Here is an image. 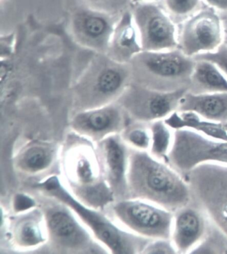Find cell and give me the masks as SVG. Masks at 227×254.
<instances>
[{
	"label": "cell",
	"instance_id": "83f0119b",
	"mask_svg": "<svg viewBox=\"0 0 227 254\" xmlns=\"http://www.w3.org/2000/svg\"><path fill=\"white\" fill-rule=\"evenodd\" d=\"M142 254H178L170 239L152 240L143 250Z\"/></svg>",
	"mask_w": 227,
	"mask_h": 254
},
{
	"label": "cell",
	"instance_id": "277c9868",
	"mask_svg": "<svg viewBox=\"0 0 227 254\" xmlns=\"http://www.w3.org/2000/svg\"><path fill=\"white\" fill-rule=\"evenodd\" d=\"M54 199L42 207L48 242L61 253H102L106 249L69 207Z\"/></svg>",
	"mask_w": 227,
	"mask_h": 254
},
{
	"label": "cell",
	"instance_id": "6da1fadb",
	"mask_svg": "<svg viewBox=\"0 0 227 254\" xmlns=\"http://www.w3.org/2000/svg\"><path fill=\"white\" fill-rule=\"evenodd\" d=\"M127 198L140 199L175 212L192 200L187 182L149 151L130 148Z\"/></svg>",
	"mask_w": 227,
	"mask_h": 254
},
{
	"label": "cell",
	"instance_id": "3957f363",
	"mask_svg": "<svg viewBox=\"0 0 227 254\" xmlns=\"http://www.w3.org/2000/svg\"><path fill=\"white\" fill-rule=\"evenodd\" d=\"M196 60L176 48L142 51L130 62L133 82L161 92L188 89Z\"/></svg>",
	"mask_w": 227,
	"mask_h": 254
},
{
	"label": "cell",
	"instance_id": "9a60e30c",
	"mask_svg": "<svg viewBox=\"0 0 227 254\" xmlns=\"http://www.w3.org/2000/svg\"><path fill=\"white\" fill-rule=\"evenodd\" d=\"M13 242L20 249L30 250L48 242V232L42 209L19 214L10 229Z\"/></svg>",
	"mask_w": 227,
	"mask_h": 254
},
{
	"label": "cell",
	"instance_id": "2e32d148",
	"mask_svg": "<svg viewBox=\"0 0 227 254\" xmlns=\"http://www.w3.org/2000/svg\"><path fill=\"white\" fill-rule=\"evenodd\" d=\"M177 111L191 112L209 121L227 123V92L195 94L187 91L180 99Z\"/></svg>",
	"mask_w": 227,
	"mask_h": 254
},
{
	"label": "cell",
	"instance_id": "8fae6325",
	"mask_svg": "<svg viewBox=\"0 0 227 254\" xmlns=\"http://www.w3.org/2000/svg\"><path fill=\"white\" fill-rule=\"evenodd\" d=\"M188 89L173 92H161L132 82L125 90L121 107L133 122L150 124L165 120L177 111L180 99Z\"/></svg>",
	"mask_w": 227,
	"mask_h": 254
},
{
	"label": "cell",
	"instance_id": "7a4b0ae2",
	"mask_svg": "<svg viewBox=\"0 0 227 254\" xmlns=\"http://www.w3.org/2000/svg\"><path fill=\"white\" fill-rule=\"evenodd\" d=\"M46 196L57 199L69 207L95 238L108 251L116 254H142L151 239L125 230L114 220L79 200L57 176L44 178L33 185Z\"/></svg>",
	"mask_w": 227,
	"mask_h": 254
},
{
	"label": "cell",
	"instance_id": "30bf717a",
	"mask_svg": "<svg viewBox=\"0 0 227 254\" xmlns=\"http://www.w3.org/2000/svg\"><path fill=\"white\" fill-rule=\"evenodd\" d=\"M143 51L177 48L176 25L160 2L147 1L133 5L131 11Z\"/></svg>",
	"mask_w": 227,
	"mask_h": 254
},
{
	"label": "cell",
	"instance_id": "603a6c76",
	"mask_svg": "<svg viewBox=\"0 0 227 254\" xmlns=\"http://www.w3.org/2000/svg\"><path fill=\"white\" fill-rule=\"evenodd\" d=\"M151 144L149 153L155 158L165 162L174 141V129L164 120H157L149 124Z\"/></svg>",
	"mask_w": 227,
	"mask_h": 254
},
{
	"label": "cell",
	"instance_id": "8992f818",
	"mask_svg": "<svg viewBox=\"0 0 227 254\" xmlns=\"http://www.w3.org/2000/svg\"><path fill=\"white\" fill-rule=\"evenodd\" d=\"M192 199L227 234V164L204 163L184 178Z\"/></svg>",
	"mask_w": 227,
	"mask_h": 254
},
{
	"label": "cell",
	"instance_id": "ac0fdd59",
	"mask_svg": "<svg viewBox=\"0 0 227 254\" xmlns=\"http://www.w3.org/2000/svg\"><path fill=\"white\" fill-rule=\"evenodd\" d=\"M75 32L87 44H110L114 28L110 18L96 11H83L75 15Z\"/></svg>",
	"mask_w": 227,
	"mask_h": 254
},
{
	"label": "cell",
	"instance_id": "1f68e13d",
	"mask_svg": "<svg viewBox=\"0 0 227 254\" xmlns=\"http://www.w3.org/2000/svg\"><path fill=\"white\" fill-rule=\"evenodd\" d=\"M132 5L138 4V3L143 2H147V1H156V2H160L161 0H130Z\"/></svg>",
	"mask_w": 227,
	"mask_h": 254
},
{
	"label": "cell",
	"instance_id": "4316f807",
	"mask_svg": "<svg viewBox=\"0 0 227 254\" xmlns=\"http://www.w3.org/2000/svg\"><path fill=\"white\" fill-rule=\"evenodd\" d=\"M195 60H207L212 62L220 69L227 78V45L223 43L214 52H209L198 55L194 58Z\"/></svg>",
	"mask_w": 227,
	"mask_h": 254
},
{
	"label": "cell",
	"instance_id": "f546056e",
	"mask_svg": "<svg viewBox=\"0 0 227 254\" xmlns=\"http://www.w3.org/2000/svg\"><path fill=\"white\" fill-rule=\"evenodd\" d=\"M205 4L216 9L219 13H227V0H203Z\"/></svg>",
	"mask_w": 227,
	"mask_h": 254
},
{
	"label": "cell",
	"instance_id": "d4e9b609",
	"mask_svg": "<svg viewBox=\"0 0 227 254\" xmlns=\"http://www.w3.org/2000/svg\"><path fill=\"white\" fill-rule=\"evenodd\" d=\"M190 254H227V234L211 222L205 238Z\"/></svg>",
	"mask_w": 227,
	"mask_h": 254
},
{
	"label": "cell",
	"instance_id": "7402d4cb",
	"mask_svg": "<svg viewBox=\"0 0 227 254\" xmlns=\"http://www.w3.org/2000/svg\"><path fill=\"white\" fill-rule=\"evenodd\" d=\"M165 122L174 130L189 129L211 138L227 141V129L224 124L209 121L191 112H174Z\"/></svg>",
	"mask_w": 227,
	"mask_h": 254
},
{
	"label": "cell",
	"instance_id": "e0dca14e",
	"mask_svg": "<svg viewBox=\"0 0 227 254\" xmlns=\"http://www.w3.org/2000/svg\"><path fill=\"white\" fill-rule=\"evenodd\" d=\"M114 61L130 63L137 54L142 52L138 31L131 11L122 15L114 28L110 44Z\"/></svg>",
	"mask_w": 227,
	"mask_h": 254
},
{
	"label": "cell",
	"instance_id": "484cf974",
	"mask_svg": "<svg viewBox=\"0 0 227 254\" xmlns=\"http://www.w3.org/2000/svg\"><path fill=\"white\" fill-rule=\"evenodd\" d=\"M122 135L129 146L136 150L149 151L151 144V133L149 124L133 122L125 128Z\"/></svg>",
	"mask_w": 227,
	"mask_h": 254
},
{
	"label": "cell",
	"instance_id": "9c48e42d",
	"mask_svg": "<svg viewBox=\"0 0 227 254\" xmlns=\"http://www.w3.org/2000/svg\"><path fill=\"white\" fill-rule=\"evenodd\" d=\"M177 49L191 58L212 52L224 43L220 13L206 5L176 25Z\"/></svg>",
	"mask_w": 227,
	"mask_h": 254
},
{
	"label": "cell",
	"instance_id": "5bb4252c",
	"mask_svg": "<svg viewBox=\"0 0 227 254\" xmlns=\"http://www.w3.org/2000/svg\"><path fill=\"white\" fill-rule=\"evenodd\" d=\"M123 108L110 104L82 110L73 118L75 133L90 141L100 142L110 136L118 134L123 127Z\"/></svg>",
	"mask_w": 227,
	"mask_h": 254
},
{
	"label": "cell",
	"instance_id": "cb8c5ba5",
	"mask_svg": "<svg viewBox=\"0 0 227 254\" xmlns=\"http://www.w3.org/2000/svg\"><path fill=\"white\" fill-rule=\"evenodd\" d=\"M161 5L176 25L205 6L203 0H161Z\"/></svg>",
	"mask_w": 227,
	"mask_h": 254
},
{
	"label": "cell",
	"instance_id": "44dd1931",
	"mask_svg": "<svg viewBox=\"0 0 227 254\" xmlns=\"http://www.w3.org/2000/svg\"><path fill=\"white\" fill-rule=\"evenodd\" d=\"M55 150L51 145L34 142L26 145L15 158V165L21 172L38 175L47 171L53 164Z\"/></svg>",
	"mask_w": 227,
	"mask_h": 254
},
{
	"label": "cell",
	"instance_id": "f1b7e54d",
	"mask_svg": "<svg viewBox=\"0 0 227 254\" xmlns=\"http://www.w3.org/2000/svg\"><path fill=\"white\" fill-rule=\"evenodd\" d=\"M36 206V201L25 193H17L13 197V209L16 214H21L30 211Z\"/></svg>",
	"mask_w": 227,
	"mask_h": 254
},
{
	"label": "cell",
	"instance_id": "d6986e66",
	"mask_svg": "<svg viewBox=\"0 0 227 254\" xmlns=\"http://www.w3.org/2000/svg\"><path fill=\"white\" fill-rule=\"evenodd\" d=\"M121 63L118 62L117 65H108L99 71L93 82V92L97 99V108L101 107L100 102L102 106L111 104L112 98H114L117 92H120L125 81L130 77H132L131 66L125 71V69L120 67Z\"/></svg>",
	"mask_w": 227,
	"mask_h": 254
},
{
	"label": "cell",
	"instance_id": "ba28073f",
	"mask_svg": "<svg viewBox=\"0 0 227 254\" xmlns=\"http://www.w3.org/2000/svg\"><path fill=\"white\" fill-rule=\"evenodd\" d=\"M165 162L183 178L204 163L227 164V141L211 138L189 129H176Z\"/></svg>",
	"mask_w": 227,
	"mask_h": 254
},
{
	"label": "cell",
	"instance_id": "52a82bcc",
	"mask_svg": "<svg viewBox=\"0 0 227 254\" xmlns=\"http://www.w3.org/2000/svg\"><path fill=\"white\" fill-rule=\"evenodd\" d=\"M108 207L113 220L125 230L151 240L170 239L174 215L171 211L135 198L119 199Z\"/></svg>",
	"mask_w": 227,
	"mask_h": 254
},
{
	"label": "cell",
	"instance_id": "7c38bea8",
	"mask_svg": "<svg viewBox=\"0 0 227 254\" xmlns=\"http://www.w3.org/2000/svg\"><path fill=\"white\" fill-rule=\"evenodd\" d=\"M123 137L110 135L98 142L97 147L103 174L115 197H128L127 174L130 149Z\"/></svg>",
	"mask_w": 227,
	"mask_h": 254
},
{
	"label": "cell",
	"instance_id": "5b68a950",
	"mask_svg": "<svg viewBox=\"0 0 227 254\" xmlns=\"http://www.w3.org/2000/svg\"><path fill=\"white\" fill-rule=\"evenodd\" d=\"M69 139L63 152V176L78 199L110 188L103 174L98 150L81 135Z\"/></svg>",
	"mask_w": 227,
	"mask_h": 254
},
{
	"label": "cell",
	"instance_id": "d6a6232c",
	"mask_svg": "<svg viewBox=\"0 0 227 254\" xmlns=\"http://www.w3.org/2000/svg\"><path fill=\"white\" fill-rule=\"evenodd\" d=\"M225 127H226V129H227V123L226 124H225Z\"/></svg>",
	"mask_w": 227,
	"mask_h": 254
},
{
	"label": "cell",
	"instance_id": "4fadbf2b",
	"mask_svg": "<svg viewBox=\"0 0 227 254\" xmlns=\"http://www.w3.org/2000/svg\"><path fill=\"white\" fill-rule=\"evenodd\" d=\"M173 214L170 240L177 254H190L205 238L211 220L193 199Z\"/></svg>",
	"mask_w": 227,
	"mask_h": 254
},
{
	"label": "cell",
	"instance_id": "4dcf8cb0",
	"mask_svg": "<svg viewBox=\"0 0 227 254\" xmlns=\"http://www.w3.org/2000/svg\"><path fill=\"white\" fill-rule=\"evenodd\" d=\"M222 18L223 29H224V43L227 45V13H220Z\"/></svg>",
	"mask_w": 227,
	"mask_h": 254
},
{
	"label": "cell",
	"instance_id": "ffe728a7",
	"mask_svg": "<svg viewBox=\"0 0 227 254\" xmlns=\"http://www.w3.org/2000/svg\"><path fill=\"white\" fill-rule=\"evenodd\" d=\"M189 92L195 94L227 92V78L212 62L195 60Z\"/></svg>",
	"mask_w": 227,
	"mask_h": 254
}]
</instances>
